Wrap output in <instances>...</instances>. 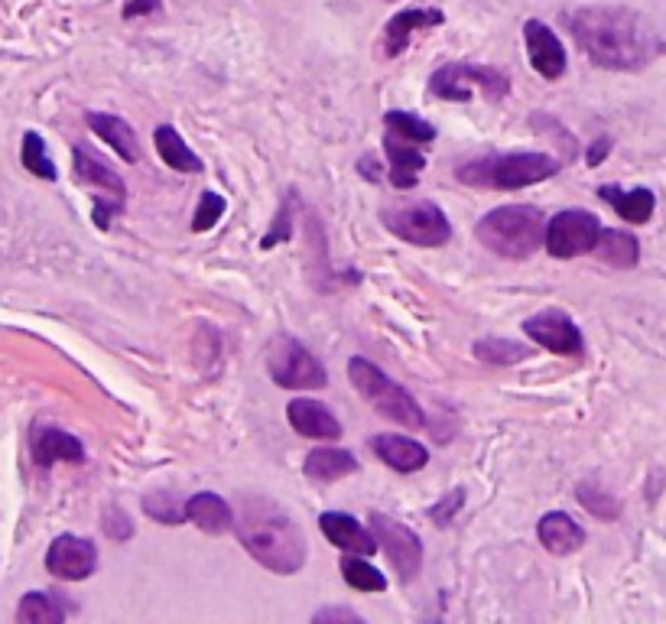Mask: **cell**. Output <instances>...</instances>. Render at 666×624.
<instances>
[{"label": "cell", "instance_id": "obj_1", "mask_svg": "<svg viewBox=\"0 0 666 624\" xmlns=\"http://www.w3.org/2000/svg\"><path fill=\"white\" fill-rule=\"evenodd\" d=\"M562 23L585 59L609 72H641L666 53L657 27L631 7H579L562 13Z\"/></svg>", "mask_w": 666, "mask_h": 624}, {"label": "cell", "instance_id": "obj_2", "mask_svg": "<svg viewBox=\"0 0 666 624\" xmlns=\"http://www.w3.org/2000/svg\"><path fill=\"white\" fill-rule=\"evenodd\" d=\"M234 533L241 547L247 550V557L271 572L293 575L306 563V540L299 527L289 520V514L279 511L274 501L261 495L241 501L234 517Z\"/></svg>", "mask_w": 666, "mask_h": 624}, {"label": "cell", "instance_id": "obj_3", "mask_svg": "<svg viewBox=\"0 0 666 624\" xmlns=\"http://www.w3.org/2000/svg\"><path fill=\"white\" fill-rule=\"evenodd\" d=\"M475 234L491 254L527 261L547 244V219L537 205H500L478 222Z\"/></svg>", "mask_w": 666, "mask_h": 624}, {"label": "cell", "instance_id": "obj_4", "mask_svg": "<svg viewBox=\"0 0 666 624\" xmlns=\"http://www.w3.org/2000/svg\"><path fill=\"white\" fill-rule=\"evenodd\" d=\"M559 172V163L547 154H500L482 157L472 163L455 167V176L478 189H524L533 182H543Z\"/></svg>", "mask_w": 666, "mask_h": 624}, {"label": "cell", "instance_id": "obj_5", "mask_svg": "<svg viewBox=\"0 0 666 624\" xmlns=\"http://www.w3.org/2000/svg\"><path fill=\"white\" fill-rule=\"evenodd\" d=\"M348 378H351L355 391L368 400L381 416L393 420L397 426H406V430H423L426 426V416H423V410L413 400V394H406L397 381H390L388 374L378 364H371L368 358H351L348 361Z\"/></svg>", "mask_w": 666, "mask_h": 624}, {"label": "cell", "instance_id": "obj_6", "mask_svg": "<svg viewBox=\"0 0 666 624\" xmlns=\"http://www.w3.org/2000/svg\"><path fill=\"white\" fill-rule=\"evenodd\" d=\"M381 222L390 234H397L406 244L416 247H443L452 237V222L436 202L416 199V202H390L381 212Z\"/></svg>", "mask_w": 666, "mask_h": 624}, {"label": "cell", "instance_id": "obj_7", "mask_svg": "<svg viewBox=\"0 0 666 624\" xmlns=\"http://www.w3.org/2000/svg\"><path fill=\"white\" fill-rule=\"evenodd\" d=\"M267 371L274 384L286 391H319L326 388V368L313 351H306L293 336H277L267 348Z\"/></svg>", "mask_w": 666, "mask_h": 624}, {"label": "cell", "instance_id": "obj_8", "mask_svg": "<svg viewBox=\"0 0 666 624\" xmlns=\"http://www.w3.org/2000/svg\"><path fill=\"white\" fill-rule=\"evenodd\" d=\"M475 88H482L488 102H500L510 92V82L498 68L465 65V62H448L443 68H436L430 82V92L443 102H468Z\"/></svg>", "mask_w": 666, "mask_h": 624}, {"label": "cell", "instance_id": "obj_9", "mask_svg": "<svg viewBox=\"0 0 666 624\" xmlns=\"http://www.w3.org/2000/svg\"><path fill=\"white\" fill-rule=\"evenodd\" d=\"M602 237V222L592 212L569 209L547 222V251L559 261H572L579 254H592Z\"/></svg>", "mask_w": 666, "mask_h": 624}, {"label": "cell", "instance_id": "obj_10", "mask_svg": "<svg viewBox=\"0 0 666 624\" xmlns=\"http://www.w3.org/2000/svg\"><path fill=\"white\" fill-rule=\"evenodd\" d=\"M371 527H374V537H378L381 550L388 553L390 567L400 572V579L403 582L416 579V572L423 569V543H420V537L410 527H403L400 520L388 517V514H374Z\"/></svg>", "mask_w": 666, "mask_h": 624}, {"label": "cell", "instance_id": "obj_11", "mask_svg": "<svg viewBox=\"0 0 666 624\" xmlns=\"http://www.w3.org/2000/svg\"><path fill=\"white\" fill-rule=\"evenodd\" d=\"M524 332L537 345H543L547 351L553 355H569V358H579L585 351V339H582V329L562 313V309H543L537 316H530L524 322Z\"/></svg>", "mask_w": 666, "mask_h": 624}, {"label": "cell", "instance_id": "obj_12", "mask_svg": "<svg viewBox=\"0 0 666 624\" xmlns=\"http://www.w3.org/2000/svg\"><path fill=\"white\" fill-rule=\"evenodd\" d=\"M46 569L62 582H82L98 569V550L85 537L62 533L53 540V547L46 553Z\"/></svg>", "mask_w": 666, "mask_h": 624}, {"label": "cell", "instance_id": "obj_13", "mask_svg": "<svg viewBox=\"0 0 666 624\" xmlns=\"http://www.w3.org/2000/svg\"><path fill=\"white\" fill-rule=\"evenodd\" d=\"M524 43H527V59H530L537 75H543L550 82L565 75V68H569L565 46L559 43V36L543 20H527L524 23Z\"/></svg>", "mask_w": 666, "mask_h": 624}, {"label": "cell", "instance_id": "obj_14", "mask_svg": "<svg viewBox=\"0 0 666 624\" xmlns=\"http://www.w3.org/2000/svg\"><path fill=\"white\" fill-rule=\"evenodd\" d=\"M286 420H289V426H293L299 436H306V440H326V443L341 440V423L335 420V413L323 403V400H313V398L289 400V406H286Z\"/></svg>", "mask_w": 666, "mask_h": 624}, {"label": "cell", "instance_id": "obj_15", "mask_svg": "<svg viewBox=\"0 0 666 624\" xmlns=\"http://www.w3.org/2000/svg\"><path fill=\"white\" fill-rule=\"evenodd\" d=\"M443 10H433V7H416V10H400L397 17H390L388 27H384V56L397 59L400 53H406L413 33H423V30H433V27H443Z\"/></svg>", "mask_w": 666, "mask_h": 624}, {"label": "cell", "instance_id": "obj_16", "mask_svg": "<svg viewBox=\"0 0 666 624\" xmlns=\"http://www.w3.org/2000/svg\"><path fill=\"white\" fill-rule=\"evenodd\" d=\"M319 527H323V533H326V540L335 543L338 550H345V553H361V557H371V553H378L381 550V543H378V537L371 533V530H364L351 514L345 511H326L319 517Z\"/></svg>", "mask_w": 666, "mask_h": 624}, {"label": "cell", "instance_id": "obj_17", "mask_svg": "<svg viewBox=\"0 0 666 624\" xmlns=\"http://www.w3.org/2000/svg\"><path fill=\"white\" fill-rule=\"evenodd\" d=\"M33 462L40 468H53L56 462H85V450L72 433H62L56 426L33 430Z\"/></svg>", "mask_w": 666, "mask_h": 624}, {"label": "cell", "instance_id": "obj_18", "mask_svg": "<svg viewBox=\"0 0 666 624\" xmlns=\"http://www.w3.org/2000/svg\"><path fill=\"white\" fill-rule=\"evenodd\" d=\"M371 450H374V455H378L381 462H388L390 468H397V472H403V475L420 472V468L430 462L426 446H420V443H413V440H406V436H400V433H381V436H374V440H371Z\"/></svg>", "mask_w": 666, "mask_h": 624}, {"label": "cell", "instance_id": "obj_19", "mask_svg": "<svg viewBox=\"0 0 666 624\" xmlns=\"http://www.w3.org/2000/svg\"><path fill=\"white\" fill-rule=\"evenodd\" d=\"M537 537L540 543L553 553V557H565V553H575L582 543H585V530L562 511H550L540 517L537 523Z\"/></svg>", "mask_w": 666, "mask_h": 624}, {"label": "cell", "instance_id": "obj_20", "mask_svg": "<svg viewBox=\"0 0 666 624\" xmlns=\"http://www.w3.org/2000/svg\"><path fill=\"white\" fill-rule=\"evenodd\" d=\"M186 520H192L205 533H228L234 527L231 505L215 491H199L186 501Z\"/></svg>", "mask_w": 666, "mask_h": 624}, {"label": "cell", "instance_id": "obj_21", "mask_svg": "<svg viewBox=\"0 0 666 624\" xmlns=\"http://www.w3.org/2000/svg\"><path fill=\"white\" fill-rule=\"evenodd\" d=\"M88 127L112 147L117 157H124L127 163H137L140 160V144H137V134L134 127L124 120V117H114V114H98L92 112L88 117Z\"/></svg>", "mask_w": 666, "mask_h": 624}, {"label": "cell", "instance_id": "obj_22", "mask_svg": "<svg viewBox=\"0 0 666 624\" xmlns=\"http://www.w3.org/2000/svg\"><path fill=\"white\" fill-rule=\"evenodd\" d=\"M599 195L631 225H647L654 219V209H657V199H654L651 189H631L627 192V189H617V186H602Z\"/></svg>", "mask_w": 666, "mask_h": 624}, {"label": "cell", "instance_id": "obj_23", "mask_svg": "<svg viewBox=\"0 0 666 624\" xmlns=\"http://www.w3.org/2000/svg\"><path fill=\"white\" fill-rule=\"evenodd\" d=\"M384 150H388L390 160V182H393L397 189H413V186H416V176L426 167V157H423L420 150H413L410 140H400V137H393V134L384 137Z\"/></svg>", "mask_w": 666, "mask_h": 624}, {"label": "cell", "instance_id": "obj_24", "mask_svg": "<svg viewBox=\"0 0 666 624\" xmlns=\"http://www.w3.org/2000/svg\"><path fill=\"white\" fill-rule=\"evenodd\" d=\"M72 167H75V176L85 182V186H95V189H105V192H112L117 202H124L127 199V189H124V179L112 170V167H105L88 147H75L72 150Z\"/></svg>", "mask_w": 666, "mask_h": 624}, {"label": "cell", "instance_id": "obj_25", "mask_svg": "<svg viewBox=\"0 0 666 624\" xmlns=\"http://www.w3.org/2000/svg\"><path fill=\"white\" fill-rule=\"evenodd\" d=\"M154 144H157V154L163 157V163H167L169 170H179V172H202L205 170V163L192 154V147L179 137V130L176 127H169V124H160L157 130H154Z\"/></svg>", "mask_w": 666, "mask_h": 624}, {"label": "cell", "instance_id": "obj_26", "mask_svg": "<svg viewBox=\"0 0 666 624\" xmlns=\"http://www.w3.org/2000/svg\"><path fill=\"white\" fill-rule=\"evenodd\" d=\"M355 472H358V458L345 450L323 446V450H313L306 455V475L316 482H341Z\"/></svg>", "mask_w": 666, "mask_h": 624}, {"label": "cell", "instance_id": "obj_27", "mask_svg": "<svg viewBox=\"0 0 666 624\" xmlns=\"http://www.w3.org/2000/svg\"><path fill=\"white\" fill-rule=\"evenodd\" d=\"M595 257H602L611 267H634L641 257V244L634 234L627 231H614V228H602V237L592 251Z\"/></svg>", "mask_w": 666, "mask_h": 624}, {"label": "cell", "instance_id": "obj_28", "mask_svg": "<svg viewBox=\"0 0 666 624\" xmlns=\"http://www.w3.org/2000/svg\"><path fill=\"white\" fill-rule=\"evenodd\" d=\"M65 618V609L56 595H46V592H27L20 599V609H17V622L20 624H59Z\"/></svg>", "mask_w": 666, "mask_h": 624}, {"label": "cell", "instance_id": "obj_29", "mask_svg": "<svg viewBox=\"0 0 666 624\" xmlns=\"http://www.w3.org/2000/svg\"><path fill=\"white\" fill-rule=\"evenodd\" d=\"M20 160H23V170L33 172L36 179H46V182H56L59 179L56 163L50 160V150H46V140H43L36 130H27V134H23Z\"/></svg>", "mask_w": 666, "mask_h": 624}, {"label": "cell", "instance_id": "obj_30", "mask_svg": "<svg viewBox=\"0 0 666 624\" xmlns=\"http://www.w3.org/2000/svg\"><path fill=\"white\" fill-rule=\"evenodd\" d=\"M384 127L388 134L400 137V140H410V144H430L436 140V127L423 117H413L406 112H388L384 114Z\"/></svg>", "mask_w": 666, "mask_h": 624}, {"label": "cell", "instance_id": "obj_31", "mask_svg": "<svg viewBox=\"0 0 666 624\" xmlns=\"http://www.w3.org/2000/svg\"><path fill=\"white\" fill-rule=\"evenodd\" d=\"M341 575H345V582H348L351 589H358V592H384V589H388L384 572H378L361 553L341 560Z\"/></svg>", "mask_w": 666, "mask_h": 624}, {"label": "cell", "instance_id": "obj_32", "mask_svg": "<svg viewBox=\"0 0 666 624\" xmlns=\"http://www.w3.org/2000/svg\"><path fill=\"white\" fill-rule=\"evenodd\" d=\"M530 355L527 345H517L510 339H482L475 341V358L485 361V364H498V368H507V364H517Z\"/></svg>", "mask_w": 666, "mask_h": 624}, {"label": "cell", "instance_id": "obj_33", "mask_svg": "<svg viewBox=\"0 0 666 624\" xmlns=\"http://www.w3.org/2000/svg\"><path fill=\"white\" fill-rule=\"evenodd\" d=\"M579 501L595 514V517H602V520H614V517H617V501H614L611 495H605L602 488L589 485V482L579 485Z\"/></svg>", "mask_w": 666, "mask_h": 624}, {"label": "cell", "instance_id": "obj_34", "mask_svg": "<svg viewBox=\"0 0 666 624\" xmlns=\"http://www.w3.org/2000/svg\"><path fill=\"white\" fill-rule=\"evenodd\" d=\"M224 209H228V202H224L222 195L205 192V195L199 199V209H195V219H192V231H209V228H215V222L224 215Z\"/></svg>", "mask_w": 666, "mask_h": 624}, {"label": "cell", "instance_id": "obj_35", "mask_svg": "<svg viewBox=\"0 0 666 624\" xmlns=\"http://www.w3.org/2000/svg\"><path fill=\"white\" fill-rule=\"evenodd\" d=\"M172 498H169L167 491H157L154 498H144V511L154 514L160 523H182V517H186V508H179V505H169Z\"/></svg>", "mask_w": 666, "mask_h": 624}, {"label": "cell", "instance_id": "obj_36", "mask_svg": "<svg viewBox=\"0 0 666 624\" xmlns=\"http://www.w3.org/2000/svg\"><path fill=\"white\" fill-rule=\"evenodd\" d=\"M462 505H465V491H462V488H455V491H448V495H445L440 505H433V508H430V517H433L436 523H443L445 527V523L455 517V511H458Z\"/></svg>", "mask_w": 666, "mask_h": 624}, {"label": "cell", "instance_id": "obj_37", "mask_svg": "<svg viewBox=\"0 0 666 624\" xmlns=\"http://www.w3.org/2000/svg\"><path fill=\"white\" fill-rule=\"evenodd\" d=\"M108 517H112V520H105V530H108L112 537H117V540H127V537L134 533V523H130V517H124V514L117 511V508H112V511H108Z\"/></svg>", "mask_w": 666, "mask_h": 624}, {"label": "cell", "instance_id": "obj_38", "mask_svg": "<svg viewBox=\"0 0 666 624\" xmlns=\"http://www.w3.org/2000/svg\"><path fill=\"white\" fill-rule=\"evenodd\" d=\"M163 3L160 0H127L124 7V20H134V17H147V13H157Z\"/></svg>", "mask_w": 666, "mask_h": 624}, {"label": "cell", "instance_id": "obj_39", "mask_svg": "<svg viewBox=\"0 0 666 624\" xmlns=\"http://www.w3.org/2000/svg\"><path fill=\"white\" fill-rule=\"evenodd\" d=\"M326 622L361 624V615H355V612H348V609H323V612L316 615V624H326Z\"/></svg>", "mask_w": 666, "mask_h": 624}, {"label": "cell", "instance_id": "obj_40", "mask_svg": "<svg viewBox=\"0 0 666 624\" xmlns=\"http://www.w3.org/2000/svg\"><path fill=\"white\" fill-rule=\"evenodd\" d=\"M611 150V140L609 137H599V144H592L589 147V167H599L602 160H605V154Z\"/></svg>", "mask_w": 666, "mask_h": 624}]
</instances>
